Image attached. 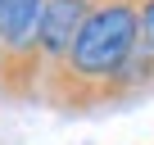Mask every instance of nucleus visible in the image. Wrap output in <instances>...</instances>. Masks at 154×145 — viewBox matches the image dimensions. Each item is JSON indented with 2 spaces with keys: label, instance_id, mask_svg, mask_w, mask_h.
Instances as JSON below:
<instances>
[{
  "label": "nucleus",
  "instance_id": "obj_1",
  "mask_svg": "<svg viewBox=\"0 0 154 145\" xmlns=\"http://www.w3.org/2000/svg\"><path fill=\"white\" fill-rule=\"evenodd\" d=\"M140 50L136 0H95L63 63H54L41 82V100L59 113L113 109V82Z\"/></svg>",
  "mask_w": 154,
  "mask_h": 145
},
{
  "label": "nucleus",
  "instance_id": "obj_2",
  "mask_svg": "<svg viewBox=\"0 0 154 145\" xmlns=\"http://www.w3.org/2000/svg\"><path fill=\"white\" fill-rule=\"evenodd\" d=\"M95 0H45L41 9V54H45V72L54 63H63V54L72 50L77 32H82L86 14Z\"/></svg>",
  "mask_w": 154,
  "mask_h": 145
},
{
  "label": "nucleus",
  "instance_id": "obj_3",
  "mask_svg": "<svg viewBox=\"0 0 154 145\" xmlns=\"http://www.w3.org/2000/svg\"><path fill=\"white\" fill-rule=\"evenodd\" d=\"M136 14H140V50L154 54V0H136Z\"/></svg>",
  "mask_w": 154,
  "mask_h": 145
}]
</instances>
